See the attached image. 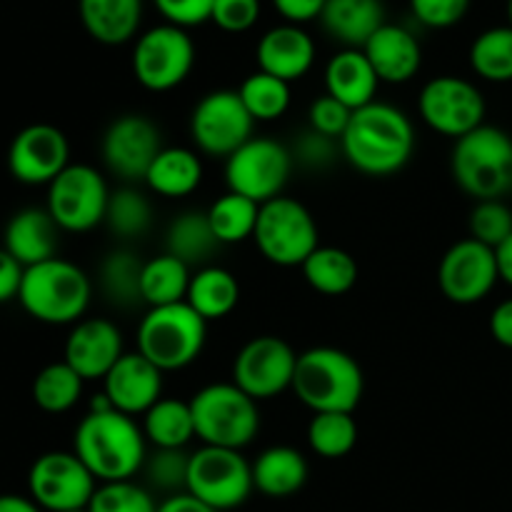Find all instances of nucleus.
Here are the masks:
<instances>
[{
	"mask_svg": "<svg viewBox=\"0 0 512 512\" xmlns=\"http://www.w3.org/2000/svg\"><path fill=\"white\" fill-rule=\"evenodd\" d=\"M253 243L268 263L300 268L320 248V230L313 213L300 200L280 195L260 205Z\"/></svg>",
	"mask_w": 512,
	"mask_h": 512,
	"instance_id": "8",
	"label": "nucleus"
},
{
	"mask_svg": "<svg viewBox=\"0 0 512 512\" xmlns=\"http://www.w3.org/2000/svg\"><path fill=\"white\" fill-rule=\"evenodd\" d=\"M253 490V463H248L240 450L200 445L190 453L185 493L208 508L215 512L235 510L250 498Z\"/></svg>",
	"mask_w": 512,
	"mask_h": 512,
	"instance_id": "9",
	"label": "nucleus"
},
{
	"mask_svg": "<svg viewBox=\"0 0 512 512\" xmlns=\"http://www.w3.org/2000/svg\"><path fill=\"white\" fill-rule=\"evenodd\" d=\"M323 80L325 93L350 110H360L378 100L375 95H378L380 78L363 50L358 48L338 50L325 65Z\"/></svg>",
	"mask_w": 512,
	"mask_h": 512,
	"instance_id": "25",
	"label": "nucleus"
},
{
	"mask_svg": "<svg viewBox=\"0 0 512 512\" xmlns=\"http://www.w3.org/2000/svg\"><path fill=\"white\" fill-rule=\"evenodd\" d=\"M185 303L208 323L228 318L240 303L238 278L220 265H203V268L193 270Z\"/></svg>",
	"mask_w": 512,
	"mask_h": 512,
	"instance_id": "30",
	"label": "nucleus"
},
{
	"mask_svg": "<svg viewBox=\"0 0 512 512\" xmlns=\"http://www.w3.org/2000/svg\"><path fill=\"white\" fill-rule=\"evenodd\" d=\"M450 173L455 185L475 203L505 200L512 193V135L485 123L455 140Z\"/></svg>",
	"mask_w": 512,
	"mask_h": 512,
	"instance_id": "5",
	"label": "nucleus"
},
{
	"mask_svg": "<svg viewBox=\"0 0 512 512\" xmlns=\"http://www.w3.org/2000/svg\"><path fill=\"white\" fill-rule=\"evenodd\" d=\"M105 228L120 240H138L153 225V205L143 190L133 185L113 190L108 200V213H105Z\"/></svg>",
	"mask_w": 512,
	"mask_h": 512,
	"instance_id": "39",
	"label": "nucleus"
},
{
	"mask_svg": "<svg viewBox=\"0 0 512 512\" xmlns=\"http://www.w3.org/2000/svg\"><path fill=\"white\" fill-rule=\"evenodd\" d=\"M93 298V283L80 265L65 258L25 268L18 303L33 320L45 325H75L85 318Z\"/></svg>",
	"mask_w": 512,
	"mask_h": 512,
	"instance_id": "4",
	"label": "nucleus"
},
{
	"mask_svg": "<svg viewBox=\"0 0 512 512\" xmlns=\"http://www.w3.org/2000/svg\"><path fill=\"white\" fill-rule=\"evenodd\" d=\"M148 190L160 198H188L203 183V158L193 148L170 145L158 153L143 180Z\"/></svg>",
	"mask_w": 512,
	"mask_h": 512,
	"instance_id": "29",
	"label": "nucleus"
},
{
	"mask_svg": "<svg viewBox=\"0 0 512 512\" xmlns=\"http://www.w3.org/2000/svg\"><path fill=\"white\" fill-rule=\"evenodd\" d=\"M470 238L498 250L512 235V208L505 200H480L468 218Z\"/></svg>",
	"mask_w": 512,
	"mask_h": 512,
	"instance_id": "43",
	"label": "nucleus"
},
{
	"mask_svg": "<svg viewBox=\"0 0 512 512\" xmlns=\"http://www.w3.org/2000/svg\"><path fill=\"white\" fill-rule=\"evenodd\" d=\"M25 268L8 253L5 248H0V305L10 303V300H18L20 285H23Z\"/></svg>",
	"mask_w": 512,
	"mask_h": 512,
	"instance_id": "51",
	"label": "nucleus"
},
{
	"mask_svg": "<svg viewBox=\"0 0 512 512\" xmlns=\"http://www.w3.org/2000/svg\"><path fill=\"white\" fill-rule=\"evenodd\" d=\"M298 353L278 335H258L238 350L233 360V383L260 403L293 390Z\"/></svg>",
	"mask_w": 512,
	"mask_h": 512,
	"instance_id": "16",
	"label": "nucleus"
},
{
	"mask_svg": "<svg viewBox=\"0 0 512 512\" xmlns=\"http://www.w3.org/2000/svg\"><path fill=\"white\" fill-rule=\"evenodd\" d=\"M60 228L45 208H23L10 215L3 230V248L23 268L45 263L58 255Z\"/></svg>",
	"mask_w": 512,
	"mask_h": 512,
	"instance_id": "24",
	"label": "nucleus"
},
{
	"mask_svg": "<svg viewBox=\"0 0 512 512\" xmlns=\"http://www.w3.org/2000/svg\"><path fill=\"white\" fill-rule=\"evenodd\" d=\"M325 3L328 0H273V8L278 10V15L285 23L305 25L320 20Z\"/></svg>",
	"mask_w": 512,
	"mask_h": 512,
	"instance_id": "50",
	"label": "nucleus"
},
{
	"mask_svg": "<svg viewBox=\"0 0 512 512\" xmlns=\"http://www.w3.org/2000/svg\"><path fill=\"white\" fill-rule=\"evenodd\" d=\"M158 13L165 23L178 25V28H195V25L208 23L213 15L215 0H153Z\"/></svg>",
	"mask_w": 512,
	"mask_h": 512,
	"instance_id": "49",
	"label": "nucleus"
},
{
	"mask_svg": "<svg viewBox=\"0 0 512 512\" xmlns=\"http://www.w3.org/2000/svg\"><path fill=\"white\" fill-rule=\"evenodd\" d=\"M85 380L65 360L50 363L35 375L33 403L48 415H63L73 410L83 398Z\"/></svg>",
	"mask_w": 512,
	"mask_h": 512,
	"instance_id": "36",
	"label": "nucleus"
},
{
	"mask_svg": "<svg viewBox=\"0 0 512 512\" xmlns=\"http://www.w3.org/2000/svg\"><path fill=\"white\" fill-rule=\"evenodd\" d=\"M385 23L383 0H328L320 13L323 30L343 48L363 50Z\"/></svg>",
	"mask_w": 512,
	"mask_h": 512,
	"instance_id": "26",
	"label": "nucleus"
},
{
	"mask_svg": "<svg viewBox=\"0 0 512 512\" xmlns=\"http://www.w3.org/2000/svg\"><path fill=\"white\" fill-rule=\"evenodd\" d=\"M188 463L190 453L185 450H150L148 460L143 465V475L148 480L150 490L160 493H185L188 483Z\"/></svg>",
	"mask_w": 512,
	"mask_h": 512,
	"instance_id": "44",
	"label": "nucleus"
},
{
	"mask_svg": "<svg viewBox=\"0 0 512 512\" xmlns=\"http://www.w3.org/2000/svg\"><path fill=\"white\" fill-rule=\"evenodd\" d=\"M195 435L203 445L243 450L258 438L260 408L238 385L210 383L190 398Z\"/></svg>",
	"mask_w": 512,
	"mask_h": 512,
	"instance_id": "7",
	"label": "nucleus"
},
{
	"mask_svg": "<svg viewBox=\"0 0 512 512\" xmlns=\"http://www.w3.org/2000/svg\"><path fill=\"white\" fill-rule=\"evenodd\" d=\"M218 248L220 243L210 228L205 210H183L170 220L168 230H165V253L175 255L195 270L210 265L208 260Z\"/></svg>",
	"mask_w": 512,
	"mask_h": 512,
	"instance_id": "31",
	"label": "nucleus"
},
{
	"mask_svg": "<svg viewBox=\"0 0 512 512\" xmlns=\"http://www.w3.org/2000/svg\"><path fill=\"white\" fill-rule=\"evenodd\" d=\"M143 263L138 255L130 253V250L120 248L113 250L103 258L98 273L100 290H103V298L108 300L113 308H135V305L143 303V295H140V275H143Z\"/></svg>",
	"mask_w": 512,
	"mask_h": 512,
	"instance_id": "35",
	"label": "nucleus"
},
{
	"mask_svg": "<svg viewBox=\"0 0 512 512\" xmlns=\"http://www.w3.org/2000/svg\"><path fill=\"white\" fill-rule=\"evenodd\" d=\"M88 512H158L153 490L135 480L100 483L88 503Z\"/></svg>",
	"mask_w": 512,
	"mask_h": 512,
	"instance_id": "42",
	"label": "nucleus"
},
{
	"mask_svg": "<svg viewBox=\"0 0 512 512\" xmlns=\"http://www.w3.org/2000/svg\"><path fill=\"white\" fill-rule=\"evenodd\" d=\"M258 70L285 83L305 78L315 65V40L303 25H275L265 30L255 48Z\"/></svg>",
	"mask_w": 512,
	"mask_h": 512,
	"instance_id": "22",
	"label": "nucleus"
},
{
	"mask_svg": "<svg viewBox=\"0 0 512 512\" xmlns=\"http://www.w3.org/2000/svg\"><path fill=\"white\" fill-rule=\"evenodd\" d=\"M473 0H408L410 13L420 25L445 30L458 25L468 15Z\"/></svg>",
	"mask_w": 512,
	"mask_h": 512,
	"instance_id": "47",
	"label": "nucleus"
},
{
	"mask_svg": "<svg viewBox=\"0 0 512 512\" xmlns=\"http://www.w3.org/2000/svg\"><path fill=\"white\" fill-rule=\"evenodd\" d=\"M468 63L485 83H512V28L495 25L473 40Z\"/></svg>",
	"mask_w": 512,
	"mask_h": 512,
	"instance_id": "37",
	"label": "nucleus"
},
{
	"mask_svg": "<svg viewBox=\"0 0 512 512\" xmlns=\"http://www.w3.org/2000/svg\"><path fill=\"white\" fill-rule=\"evenodd\" d=\"M495 255H498L500 280H503L505 285H510V288H512V235L508 240H505L503 245H500L498 250H495Z\"/></svg>",
	"mask_w": 512,
	"mask_h": 512,
	"instance_id": "55",
	"label": "nucleus"
},
{
	"mask_svg": "<svg viewBox=\"0 0 512 512\" xmlns=\"http://www.w3.org/2000/svg\"><path fill=\"white\" fill-rule=\"evenodd\" d=\"M158 512H215L205 503H200L198 498H193L190 493H175L168 495L165 500L158 503Z\"/></svg>",
	"mask_w": 512,
	"mask_h": 512,
	"instance_id": "53",
	"label": "nucleus"
},
{
	"mask_svg": "<svg viewBox=\"0 0 512 512\" xmlns=\"http://www.w3.org/2000/svg\"><path fill=\"white\" fill-rule=\"evenodd\" d=\"M140 428L150 448L155 450H185L198 438L190 400L185 403L178 398H160L140 418Z\"/></svg>",
	"mask_w": 512,
	"mask_h": 512,
	"instance_id": "32",
	"label": "nucleus"
},
{
	"mask_svg": "<svg viewBox=\"0 0 512 512\" xmlns=\"http://www.w3.org/2000/svg\"><path fill=\"white\" fill-rule=\"evenodd\" d=\"M65 512H88V508H85V510H65Z\"/></svg>",
	"mask_w": 512,
	"mask_h": 512,
	"instance_id": "57",
	"label": "nucleus"
},
{
	"mask_svg": "<svg viewBox=\"0 0 512 512\" xmlns=\"http://www.w3.org/2000/svg\"><path fill=\"white\" fill-rule=\"evenodd\" d=\"M305 438L318 458L340 460L358 445V423L353 413H315Z\"/></svg>",
	"mask_w": 512,
	"mask_h": 512,
	"instance_id": "40",
	"label": "nucleus"
},
{
	"mask_svg": "<svg viewBox=\"0 0 512 512\" xmlns=\"http://www.w3.org/2000/svg\"><path fill=\"white\" fill-rule=\"evenodd\" d=\"M293 153L273 138H250L225 160V185L230 193L265 205L280 198L293 175Z\"/></svg>",
	"mask_w": 512,
	"mask_h": 512,
	"instance_id": "12",
	"label": "nucleus"
},
{
	"mask_svg": "<svg viewBox=\"0 0 512 512\" xmlns=\"http://www.w3.org/2000/svg\"><path fill=\"white\" fill-rule=\"evenodd\" d=\"M98 485L73 450L38 455L28 470V498L43 512L85 510Z\"/></svg>",
	"mask_w": 512,
	"mask_h": 512,
	"instance_id": "15",
	"label": "nucleus"
},
{
	"mask_svg": "<svg viewBox=\"0 0 512 512\" xmlns=\"http://www.w3.org/2000/svg\"><path fill=\"white\" fill-rule=\"evenodd\" d=\"M85 33L100 45H125L138 38L143 0H78Z\"/></svg>",
	"mask_w": 512,
	"mask_h": 512,
	"instance_id": "27",
	"label": "nucleus"
},
{
	"mask_svg": "<svg viewBox=\"0 0 512 512\" xmlns=\"http://www.w3.org/2000/svg\"><path fill=\"white\" fill-rule=\"evenodd\" d=\"M0 512H43L28 495L5 493L0 495Z\"/></svg>",
	"mask_w": 512,
	"mask_h": 512,
	"instance_id": "54",
	"label": "nucleus"
},
{
	"mask_svg": "<svg viewBox=\"0 0 512 512\" xmlns=\"http://www.w3.org/2000/svg\"><path fill=\"white\" fill-rule=\"evenodd\" d=\"M163 148V135L158 125L138 113L115 118L100 140L105 168L125 185L143 183L150 165Z\"/></svg>",
	"mask_w": 512,
	"mask_h": 512,
	"instance_id": "17",
	"label": "nucleus"
},
{
	"mask_svg": "<svg viewBox=\"0 0 512 512\" xmlns=\"http://www.w3.org/2000/svg\"><path fill=\"white\" fill-rule=\"evenodd\" d=\"M490 335L498 345L512 350V298L503 300L490 313Z\"/></svg>",
	"mask_w": 512,
	"mask_h": 512,
	"instance_id": "52",
	"label": "nucleus"
},
{
	"mask_svg": "<svg viewBox=\"0 0 512 512\" xmlns=\"http://www.w3.org/2000/svg\"><path fill=\"white\" fill-rule=\"evenodd\" d=\"M500 283L498 255L473 238L450 245L438 265L440 293L455 305L483 303Z\"/></svg>",
	"mask_w": 512,
	"mask_h": 512,
	"instance_id": "18",
	"label": "nucleus"
},
{
	"mask_svg": "<svg viewBox=\"0 0 512 512\" xmlns=\"http://www.w3.org/2000/svg\"><path fill=\"white\" fill-rule=\"evenodd\" d=\"M205 213H208V223L220 245H238L255 235L260 205L245 195L228 190Z\"/></svg>",
	"mask_w": 512,
	"mask_h": 512,
	"instance_id": "38",
	"label": "nucleus"
},
{
	"mask_svg": "<svg viewBox=\"0 0 512 512\" xmlns=\"http://www.w3.org/2000/svg\"><path fill=\"white\" fill-rule=\"evenodd\" d=\"M113 190L103 173L88 163H70L48 185L45 210L63 233H90L105 223Z\"/></svg>",
	"mask_w": 512,
	"mask_h": 512,
	"instance_id": "11",
	"label": "nucleus"
},
{
	"mask_svg": "<svg viewBox=\"0 0 512 512\" xmlns=\"http://www.w3.org/2000/svg\"><path fill=\"white\" fill-rule=\"evenodd\" d=\"M163 370L133 350L125 353L103 378V393L118 413L143 418L163 398Z\"/></svg>",
	"mask_w": 512,
	"mask_h": 512,
	"instance_id": "21",
	"label": "nucleus"
},
{
	"mask_svg": "<svg viewBox=\"0 0 512 512\" xmlns=\"http://www.w3.org/2000/svg\"><path fill=\"white\" fill-rule=\"evenodd\" d=\"M125 350L123 330L108 318H83L70 328L63 348V360L85 380L103 383Z\"/></svg>",
	"mask_w": 512,
	"mask_h": 512,
	"instance_id": "20",
	"label": "nucleus"
},
{
	"mask_svg": "<svg viewBox=\"0 0 512 512\" xmlns=\"http://www.w3.org/2000/svg\"><path fill=\"white\" fill-rule=\"evenodd\" d=\"M260 0H215L210 23L218 25L223 33H248L260 20Z\"/></svg>",
	"mask_w": 512,
	"mask_h": 512,
	"instance_id": "48",
	"label": "nucleus"
},
{
	"mask_svg": "<svg viewBox=\"0 0 512 512\" xmlns=\"http://www.w3.org/2000/svg\"><path fill=\"white\" fill-rule=\"evenodd\" d=\"M133 75L150 93H168L183 85L195 65V43L178 25L160 23L135 38L130 55Z\"/></svg>",
	"mask_w": 512,
	"mask_h": 512,
	"instance_id": "10",
	"label": "nucleus"
},
{
	"mask_svg": "<svg viewBox=\"0 0 512 512\" xmlns=\"http://www.w3.org/2000/svg\"><path fill=\"white\" fill-rule=\"evenodd\" d=\"M308 460L298 448L273 445L253 460V485L260 495L273 500L290 498L308 483Z\"/></svg>",
	"mask_w": 512,
	"mask_h": 512,
	"instance_id": "28",
	"label": "nucleus"
},
{
	"mask_svg": "<svg viewBox=\"0 0 512 512\" xmlns=\"http://www.w3.org/2000/svg\"><path fill=\"white\" fill-rule=\"evenodd\" d=\"M365 58L378 73L380 83H410L423 68V48L413 30L403 25L385 23L368 43L363 45Z\"/></svg>",
	"mask_w": 512,
	"mask_h": 512,
	"instance_id": "23",
	"label": "nucleus"
},
{
	"mask_svg": "<svg viewBox=\"0 0 512 512\" xmlns=\"http://www.w3.org/2000/svg\"><path fill=\"white\" fill-rule=\"evenodd\" d=\"M415 125L398 105L375 103L353 110L348 128L340 138L345 163L368 178H388L400 173L415 153Z\"/></svg>",
	"mask_w": 512,
	"mask_h": 512,
	"instance_id": "1",
	"label": "nucleus"
},
{
	"mask_svg": "<svg viewBox=\"0 0 512 512\" xmlns=\"http://www.w3.org/2000/svg\"><path fill=\"white\" fill-rule=\"evenodd\" d=\"M363 368L350 353L318 345L298 355L293 393L315 413H353L363 400Z\"/></svg>",
	"mask_w": 512,
	"mask_h": 512,
	"instance_id": "3",
	"label": "nucleus"
},
{
	"mask_svg": "<svg viewBox=\"0 0 512 512\" xmlns=\"http://www.w3.org/2000/svg\"><path fill=\"white\" fill-rule=\"evenodd\" d=\"M303 278L315 293L338 298V295L350 293L358 283L360 268L353 255L335 245H320L313 250L308 260L300 265Z\"/></svg>",
	"mask_w": 512,
	"mask_h": 512,
	"instance_id": "33",
	"label": "nucleus"
},
{
	"mask_svg": "<svg viewBox=\"0 0 512 512\" xmlns=\"http://www.w3.org/2000/svg\"><path fill=\"white\" fill-rule=\"evenodd\" d=\"M350 118H353V110L345 108L340 100L330 98L328 93L318 95L308 108V128L333 140L343 138Z\"/></svg>",
	"mask_w": 512,
	"mask_h": 512,
	"instance_id": "46",
	"label": "nucleus"
},
{
	"mask_svg": "<svg viewBox=\"0 0 512 512\" xmlns=\"http://www.w3.org/2000/svg\"><path fill=\"white\" fill-rule=\"evenodd\" d=\"M193 268L185 265L170 253H160L145 260L143 275H140V295L148 308H163V305L185 303Z\"/></svg>",
	"mask_w": 512,
	"mask_h": 512,
	"instance_id": "34",
	"label": "nucleus"
},
{
	"mask_svg": "<svg viewBox=\"0 0 512 512\" xmlns=\"http://www.w3.org/2000/svg\"><path fill=\"white\" fill-rule=\"evenodd\" d=\"M208 340V320L188 303L148 308L135 330L138 353L163 373H178L200 358Z\"/></svg>",
	"mask_w": 512,
	"mask_h": 512,
	"instance_id": "6",
	"label": "nucleus"
},
{
	"mask_svg": "<svg viewBox=\"0 0 512 512\" xmlns=\"http://www.w3.org/2000/svg\"><path fill=\"white\" fill-rule=\"evenodd\" d=\"M70 165V143L60 128L50 123L25 125L8 148V170L18 183L48 188Z\"/></svg>",
	"mask_w": 512,
	"mask_h": 512,
	"instance_id": "19",
	"label": "nucleus"
},
{
	"mask_svg": "<svg viewBox=\"0 0 512 512\" xmlns=\"http://www.w3.org/2000/svg\"><path fill=\"white\" fill-rule=\"evenodd\" d=\"M73 453L98 483H120L143 473L150 445L140 423L130 415L88 410L73 433Z\"/></svg>",
	"mask_w": 512,
	"mask_h": 512,
	"instance_id": "2",
	"label": "nucleus"
},
{
	"mask_svg": "<svg viewBox=\"0 0 512 512\" xmlns=\"http://www.w3.org/2000/svg\"><path fill=\"white\" fill-rule=\"evenodd\" d=\"M418 113L430 130L460 140L485 125L488 103L473 80L460 75H438L420 90Z\"/></svg>",
	"mask_w": 512,
	"mask_h": 512,
	"instance_id": "13",
	"label": "nucleus"
},
{
	"mask_svg": "<svg viewBox=\"0 0 512 512\" xmlns=\"http://www.w3.org/2000/svg\"><path fill=\"white\" fill-rule=\"evenodd\" d=\"M255 120L238 90H213L195 103L190 113V138L200 155L228 160L253 138Z\"/></svg>",
	"mask_w": 512,
	"mask_h": 512,
	"instance_id": "14",
	"label": "nucleus"
},
{
	"mask_svg": "<svg viewBox=\"0 0 512 512\" xmlns=\"http://www.w3.org/2000/svg\"><path fill=\"white\" fill-rule=\"evenodd\" d=\"M238 95L255 123H273V120L283 118L290 108V83L263 73V70L250 73L240 83Z\"/></svg>",
	"mask_w": 512,
	"mask_h": 512,
	"instance_id": "41",
	"label": "nucleus"
},
{
	"mask_svg": "<svg viewBox=\"0 0 512 512\" xmlns=\"http://www.w3.org/2000/svg\"><path fill=\"white\" fill-rule=\"evenodd\" d=\"M508 25L512 28V0H508Z\"/></svg>",
	"mask_w": 512,
	"mask_h": 512,
	"instance_id": "56",
	"label": "nucleus"
},
{
	"mask_svg": "<svg viewBox=\"0 0 512 512\" xmlns=\"http://www.w3.org/2000/svg\"><path fill=\"white\" fill-rule=\"evenodd\" d=\"M290 153H293L295 165H300L305 170H313V173H323L330 165H335V160L343 158L340 155V140L325 138V135L315 133L310 128L295 135V143L290 148Z\"/></svg>",
	"mask_w": 512,
	"mask_h": 512,
	"instance_id": "45",
	"label": "nucleus"
}]
</instances>
